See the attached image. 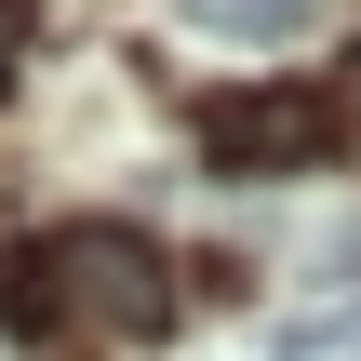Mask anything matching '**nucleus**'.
<instances>
[{
    "instance_id": "1",
    "label": "nucleus",
    "mask_w": 361,
    "mask_h": 361,
    "mask_svg": "<svg viewBox=\"0 0 361 361\" xmlns=\"http://www.w3.org/2000/svg\"><path fill=\"white\" fill-rule=\"evenodd\" d=\"M335 134H348V107L308 94V80H241V94L201 107V161L214 174H308V161H335Z\"/></svg>"
},
{
    "instance_id": "2",
    "label": "nucleus",
    "mask_w": 361,
    "mask_h": 361,
    "mask_svg": "<svg viewBox=\"0 0 361 361\" xmlns=\"http://www.w3.org/2000/svg\"><path fill=\"white\" fill-rule=\"evenodd\" d=\"M54 281H67V308H94L107 335H174V268H161L147 228H67V241H54Z\"/></svg>"
},
{
    "instance_id": "3",
    "label": "nucleus",
    "mask_w": 361,
    "mask_h": 361,
    "mask_svg": "<svg viewBox=\"0 0 361 361\" xmlns=\"http://www.w3.org/2000/svg\"><path fill=\"white\" fill-rule=\"evenodd\" d=\"M54 322H67L54 255H40V241H0V335H54Z\"/></svg>"
},
{
    "instance_id": "4",
    "label": "nucleus",
    "mask_w": 361,
    "mask_h": 361,
    "mask_svg": "<svg viewBox=\"0 0 361 361\" xmlns=\"http://www.w3.org/2000/svg\"><path fill=\"white\" fill-rule=\"evenodd\" d=\"M322 0H188V27H214V40H295Z\"/></svg>"
},
{
    "instance_id": "5",
    "label": "nucleus",
    "mask_w": 361,
    "mask_h": 361,
    "mask_svg": "<svg viewBox=\"0 0 361 361\" xmlns=\"http://www.w3.org/2000/svg\"><path fill=\"white\" fill-rule=\"evenodd\" d=\"M27 27H40V0H0V80H13V54H27Z\"/></svg>"
}]
</instances>
